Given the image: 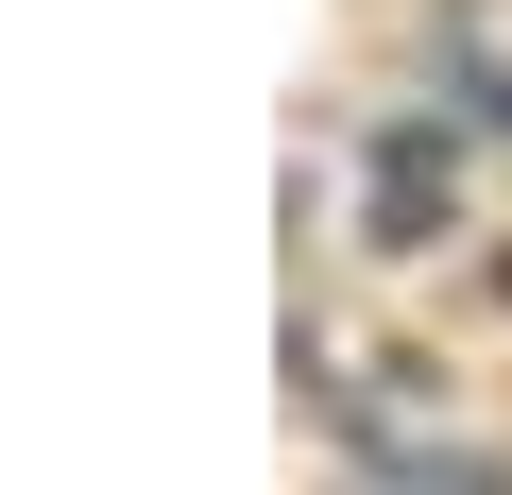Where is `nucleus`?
<instances>
[{"label":"nucleus","mask_w":512,"mask_h":495,"mask_svg":"<svg viewBox=\"0 0 512 495\" xmlns=\"http://www.w3.org/2000/svg\"><path fill=\"white\" fill-rule=\"evenodd\" d=\"M444 222V137L410 120V137H376V239H427Z\"/></svg>","instance_id":"f257e3e1"}]
</instances>
